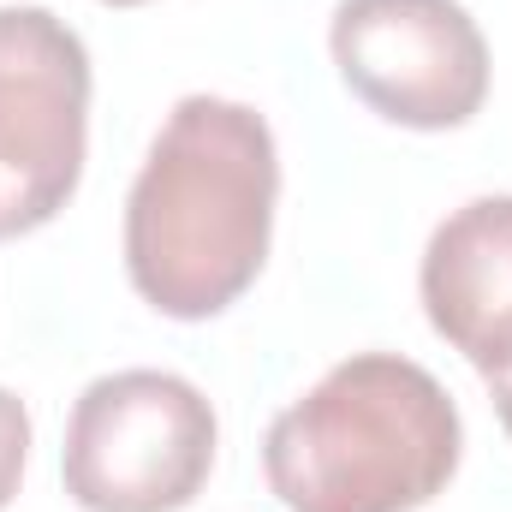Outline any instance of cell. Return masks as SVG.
I'll return each mask as SVG.
<instances>
[{
	"label": "cell",
	"mask_w": 512,
	"mask_h": 512,
	"mask_svg": "<svg viewBox=\"0 0 512 512\" xmlns=\"http://www.w3.org/2000/svg\"><path fill=\"white\" fill-rule=\"evenodd\" d=\"M280 155L268 120L227 96H185L126 197V274L173 322H209L251 292L274 239Z\"/></svg>",
	"instance_id": "cell-1"
},
{
	"label": "cell",
	"mask_w": 512,
	"mask_h": 512,
	"mask_svg": "<svg viewBox=\"0 0 512 512\" xmlns=\"http://www.w3.org/2000/svg\"><path fill=\"white\" fill-rule=\"evenodd\" d=\"M459 405L423 364L358 352L292 399L262 441L286 512H417L459 471Z\"/></svg>",
	"instance_id": "cell-2"
},
{
	"label": "cell",
	"mask_w": 512,
	"mask_h": 512,
	"mask_svg": "<svg viewBox=\"0 0 512 512\" xmlns=\"http://www.w3.org/2000/svg\"><path fill=\"white\" fill-rule=\"evenodd\" d=\"M215 405L167 370L90 382L66 423V495L84 512H179L215 471Z\"/></svg>",
	"instance_id": "cell-3"
},
{
	"label": "cell",
	"mask_w": 512,
	"mask_h": 512,
	"mask_svg": "<svg viewBox=\"0 0 512 512\" xmlns=\"http://www.w3.org/2000/svg\"><path fill=\"white\" fill-rule=\"evenodd\" d=\"M90 54L48 6H0V245L48 227L84 179Z\"/></svg>",
	"instance_id": "cell-4"
},
{
	"label": "cell",
	"mask_w": 512,
	"mask_h": 512,
	"mask_svg": "<svg viewBox=\"0 0 512 512\" xmlns=\"http://www.w3.org/2000/svg\"><path fill=\"white\" fill-rule=\"evenodd\" d=\"M328 48L346 90L393 126L453 131L489 96V42L459 0H340Z\"/></svg>",
	"instance_id": "cell-5"
},
{
	"label": "cell",
	"mask_w": 512,
	"mask_h": 512,
	"mask_svg": "<svg viewBox=\"0 0 512 512\" xmlns=\"http://www.w3.org/2000/svg\"><path fill=\"white\" fill-rule=\"evenodd\" d=\"M423 310L483 376L512 370V197H471L423 251Z\"/></svg>",
	"instance_id": "cell-6"
},
{
	"label": "cell",
	"mask_w": 512,
	"mask_h": 512,
	"mask_svg": "<svg viewBox=\"0 0 512 512\" xmlns=\"http://www.w3.org/2000/svg\"><path fill=\"white\" fill-rule=\"evenodd\" d=\"M24 459H30V411L18 393L0 387V512L12 507V495L24 483Z\"/></svg>",
	"instance_id": "cell-7"
},
{
	"label": "cell",
	"mask_w": 512,
	"mask_h": 512,
	"mask_svg": "<svg viewBox=\"0 0 512 512\" xmlns=\"http://www.w3.org/2000/svg\"><path fill=\"white\" fill-rule=\"evenodd\" d=\"M489 399H495V417H501V429L512 435V370L489 376Z\"/></svg>",
	"instance_id": "cell-8"
},
{
	"label": "cell",
	"mask_w": 512,
	"mask_h": 512,
	"mask_svg": "<svg viewBox=\"0 0 512 512\" xmlns=\"http://www.w3.org/2000/svg\"><path fill=\"white\" fill-rule=\"evenodd\" d=\"M102 6H143V0H102Z\"/></svg>",
	"instance_id": "cell-9"
}]
</instances>
